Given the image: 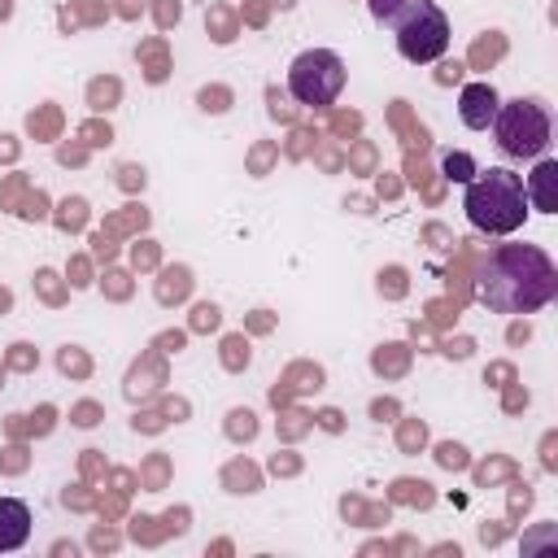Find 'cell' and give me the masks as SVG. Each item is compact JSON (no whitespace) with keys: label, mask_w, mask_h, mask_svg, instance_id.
<instances>
[{"label":"cell","mask_w":558,"mask_h":558,"mask_svg":"<svg viewBox=\"0 0 558 558\" xmlns=\"http://www.w3.org/2000/svg\"><path fill=\"white\" fill-rule=\"evenodd\" d=\"M414 4H418V0H366L371 17H375V22H384V26H397Z\"/></svg>","instance_id":"cell-9"},{"label":"cell","mask_w":558,"mask_h":558,"mask_svg":"<svg viewBox=\"0 0 558 558\" xmlns=\"http://www.w3.org/2000/svg\"><path fill=\"white\" fill-rule=\"evenodd\" d=\"M475 296L493 314H536L558 296V266L541 244H497L475 270Z\"/></svg>","instance_id":"cell-1"},{"label":"cell","mask_w":558,"mask_h":558,"mask_svg":"<svg viewBox=\"0 0 558 558\" xmlns=\"http://www.w3.org/2000/svg\"><path fill=\"white\" fill-rule=\"evenodd\" d=\"M288 92L301 105H331L344 92V61L331 48H305L288 65Z\"/></svg>","instance_id":"cell-5"},{"label":"cell","mask_w":558,"mask_h":558,"mask_svg":"<svg viewBox=\"0 0 558 558\" xmlns=\"http://www.w3.org/2000/svg\"><path fill=\"white\" fill-rule=\"evenodd\" d=\"M440 170H445L449 179H458V183H466V179L475 174V161H471L466 153H445V161H440Z\"/></svg>","instance_id":"cell-10"},{"label":"cell","mask_w":558,"mask_h":558,"mask_svg":"<svg viewBox=\"0 0 558 558\" xmlns=\"http://www.w3.org/2000/svg\"><path fill=\"white\" fill-rule=\"evenodd\" d=\"M26 536H31V510H26V501L0 497V554L26 545Z\"/></svg>","instance_id":"cell-8"},{"label":"cell","mask_w":558,"mask_h":558,"mask_svg":"<svg viewBox=\"0 0 558 558\" xmlns=\"http://www.w3.org/2000/svg\"><path fill=\"white\" fill-rule=\"evenodd\" d=\"M493 135H497V148L514 161H536L545 157L549 140H554V122H549V109L541 100H501L497 113H493Z\"/></svg>","instance_id":"cell-3"},{"label":"cell","mask_w":558,"mask_h":558,"mask_svg":"<svg viewBox=\"0 0 558 558\" xmlns=\"http://www.w3.org/2000/svg\"><path fill=\"white\" fill-rule=\"evenodd\" d=\"M523 192H527V205H536L541 214H554L558 209V161L554 157H536V170L527 174Z\"/></svg>","instance_id":"cell-7"},{"label":"cell","mask_w":558,"mask_h":558,"mask_svg":"<svg viewBox=\"0 0 558 558\" xmlns=\"http://www.w3.org/2000/svg\"><path fill=\"white\" fill-rule=\"evenodd\" d=\"M392 31H397V52L410 65H432L449 52V17L432 0H418Z\"/></svg>","instance_id":"cell-4"},{"label":"cell","mask_w":558,"mask_h":558,"mask_svg":"<svg viewBox=\"0 0 558 558\" xmlns=\"http://www.w3.org/2000/svg\"><path fill=\"white\" fill-rule=\"evenodd\" d=\"M462 209H466L471 227L484 231V235H510V231H519L523 218H527L523 174H514V170H506V166L475 170V174L466 179Z\"/></svg>","instance_id":"cell-2"},{"label":"cell","mask_w":558,"mask_h":558,"mask_svg":"<svg viewBox=\"0 0 558 558\" xmlns=\"http://www.w3.org/2000/svg\"><path fill=\"white\" fill-rule=\"evenodd\" d=\"M497 105H501V100H497L493 83H466L462 96H458V118H462V126H471V131H488Z\"/></svg>","instance_id":"cell-6"}]
</instances>
